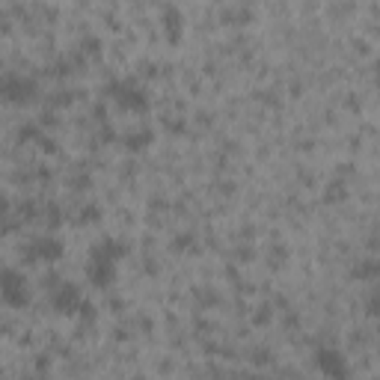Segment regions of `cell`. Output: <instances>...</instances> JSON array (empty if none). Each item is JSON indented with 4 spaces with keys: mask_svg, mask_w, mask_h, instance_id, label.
<instances>
[{
    "mask_svg": "<svg viewBox=\"0 0 380 380\" xmlns=\"http://www.w3.org/2000/svg\"><path fill=\"white\" fill-rule=\"evenodd\" d=\"M39 95V83L30 75H18V72H6L0 75V98L9 104H27Z\"/></svg>",
    "mask_w": 380,
    "mask_h": 380,
    "instance_id": "6da1fadb",
    "label": "cell"
},
{
    "mask_svg": "<svg viewBox=\"0 0 380 380\" xmlns=\"http://www.w3.org/2000/svg\"><path fill=\"white\" fill-rule=\"evenodd\" d=\"M107 95L114 98L122 110H131V114H143L149 107V92L140 87L137 80H110Z\"/></svg>",
    "mask_w": 380,
    "mask_h": 380,
    "instance_id": "7a4b0ae2",
    "label": "cell"
},
{
    "mask_svg": "<svg viewBox=\"0 0 380 380\" xmlns=\"http://www.w3.org/2000/svg\"><path fill=\"white\" fill-rule=\"evenodd\" d=\"M0 300L12 309H24L27 303H30L27 283L16 267H0Z\"/></svg>",
    "mask_w": 380,
    "mask_h": 380,
    "instance_id": "3957f363",
    "label": "cell"
},
{
    "mask_svg": "<svg viewBox=\"0 0 380 380\" xmlns=\"http://www.w3.org/2000/svg\"><path fill=\"white\" fill-rule=\"evenodd\" d=\"M63 252H66V247H63L60 238L42 235V238H33L27 247H21V259L27 264H33V262H48L51 264V262H60Z\"/></svg>",
    "mask_w": 380,
    "mask_h": 380,
    "instance_id": "277c9868",
    "label": "cell"
},
{
    "mask_svg": "<svg viewBox=\"0 0 380 380\" xmlns=\"http://www.w3.org/2000/svg\"><path fill=\"white\" fill-rule=\"evenodd\" d=\"M315 365L327 380H348L350 377L348 360L342 357V350H336V348H318L315 350Z\"/></svg>",
    "mask_w": 380,
    "mask_h": 380,
    "instance_id": "5b68a950",
    "label": "cell"
},
{
    "mask_svg": "<svg viewBox=\"0 0 380 380\" xmlns=\"http://www.w3.org/2000/svg\"><path fill=\"white\" fill-rule=\"evenodd\" d=\"M87 276H90V283H92V286H98V288H107V286L116 279V262L92 250L90 264H87Z\"/></svg>",
    "mask_w": 380,
    "mask_h": 380,
    "instance_id": "8992f818",
    "label": "cell"
},
{
    "mask_svg": "<svg viewBox=\"0 0 380 380\" xmlns=\"http://www.w3.org/2000/svg\"><path fill=\"white\" fill-rule=\"evenodd\" d=\"M80 303H83V298H80L78 286L63 283V279H60V286L51 288V306L57 309V312H63V315H78Z\"/></svg>",
    "mask_w": 380,
    "mask_h": 380,
    "instance_id": "52a82bcc",
    "label": "cell"
},
{
    "mask_svg": "<svg viewBox=\"0 0 380 380\" xmlns=\"http://www.w3.org/2000/svg\"><path fill=\"white\" fill-rule=\"evenodd\" d=\"M122 143H125V149H128V152H143L152 143V131L149 128H137L131 134H125Z\"/></svg>",
    "mask_w": 380,
    "mask_h": 380,
    "instance_id": "ba28073f",
    "label": "cell"
},
{
    "mask_svg": "<svg viewBox=\"0 0 380 380\" xmlns=\"http://www.w3.org/2000/svg\"><path fill=\"white\" fill-rule=\"evenodd\" d=\"M164 27L170 30V39H178V33H181V16H178V9H173V6L164 9Z\"/></svg>",
    "mask_w": 380,
    "mask_h": 380,
    "instance_id": "9c48e42d",
    "label": "cell"
},
{
    "mask_svg": "<svg viewBox=\"0 0 380 380\" xmlns=\"http://www.w3.org/2000/svg\"><path fill=\"white\" fill-rule=\"evenodd\" d=\"M42 220L48 223V226L54 229V226H60L63 223V214H60V205H54V202H48V205H42Z\"/></svg>",
    "mask_w": 380,
    "mask_h": 380,
    "instance_id": "30bf717a",
    "label": "cell"
},
{
    "mask_svg": "<svg viewBox=\"0 0 380 380\" xmlns=\"http://www.w3.org/2000/svg\"><path fill=\"white\" fill-rule=\"evenodd\" d=\"M72 102H75V92H68V90H57L48 98L51 107H63V104H72Z\"/></svg>",
    "mask_w": 380,
    "mask_h": 380,
    "instance_id": "8fae6325",
    "label": "cell"
},
{
    "mask_svg": "<svg viewBox=\"0 0 380 380\" xmlns=\"http://www.w3.org/2000/svg\"><path fill=\"white\" fill-rule=\"evenodd\" d=\"M98 217H102V208H98V205H83L80 208V217H78V223H92V220H98Z\"/></svg>",
    "mask_w": 380,
    "mask_h": 380,
    "instance_id": "7c38bea8",
    "label": "cell"
},
{
    "mask_svg": "<svg viewBox=\"0 0 380 380\" xmlns=\"http://www.w3.org/2000/svg\"><path fill=\"white\" fill-rule=\"evenodd\" d=\"M360 279H372L374 274H377V264H374V259H365L360 267H357V271H354Z\"/></svg>",
    "mask_w": 380,
    "mask_h": 380,
    "instance_id": "4fadbf2b",
    "label": "cell"
},
{
    "mask_svg": "<svg viewBox=\"0 0 380 380\" xmlns=\"http://www.w3.org/2000/svg\"><path fill=\"white\" fill-rule=\"evenodd\" d=\"M98 48H102V39H98V36H87L80 42V54H87V57H90V54H98Z\"/></svg>",
    "mask_w": 380,
    "mask_h": 380,
    "instance_id": "5bb4252c",
    "label": "cell"
},
{
    "mask_svg": "<svg viewBox=\"0 0 380 380\" xmlns=\"http://www.w3.org/2000/svg\"><path fill=\"white\" fill-rule=\"evenodd\" d=\"M173 247H176V250H188V247H193V235H178L176 241H173Z\"/></svg>",
    "mask_w": 380,
    "mask_h": 380,
    "instance_id": "9a60e30c",
    "label": "cell"
},
{
    "mask_svg": "<svg viewBox=\"0 0 380 380\" xmlns=\"http://www.w3.org/2000/svg\"><path fill=\"white\" fill-rule=\"evenodd\" d=\"M252 360H256L259 365H267V362H271V350H267V348H259L256 354H252Z\"/></svg>",
    "mask_w": 380,
    "mask_h": 380,
    "instance_id": "2e32d148",
    "label": "cell"
},
{
    "mask_svg": "<svg viewBox=\"0 0 380 380\" xmlns=\"http://www.w3.org/2000/svg\"><path fill=\"white\" fill-rule=\"evenodd\" d=\"M6 214H12V205H9L6 196H0V217H6Z\"/></svg>",
    "mask_w": 380,
    "mask_h": 380,
    "instance_id": "e0dca14e",
    "label": "cell"
}]
</instances>
